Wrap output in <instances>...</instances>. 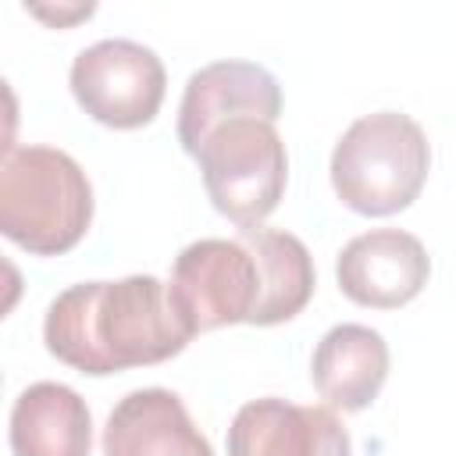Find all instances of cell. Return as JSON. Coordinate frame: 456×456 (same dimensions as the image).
Listing matches in <instances>:
<instances>
[{
  "instance_id": "1",
  "label": "cell",
  "mask_w": 456,
  "mask_h": 456,
  "mask_svg": "<svg viewBox=\"0 0 456 456\" xmlns=\"http://www.w3.org/2000/svg\"><path fill=\"white\" fill-rule=\"evenodd\" d=\"M192 331L153 274L118 281H75L43 317V342L61 363L103 378L178 356Z\"/></svg>"
},
{
  "instance_id": "2",
  "label": "cell",
  "mask_w": 456,
  "mask_h": 456,
  "mask_svg": "<svg viewBox=\"0 0 456 456\" xmlns=\"http://www.w3.org/2000/svg\"><path fill=\"white\" fill-rule=\"evenodd\" d=\"M93 224V185L82 164L57 150L25 142L4 146L0 160V232L36 253L61 256Z\"/></svg>"
},
{
  "instance_id": "3",
  "label": "cell",
  "mask_w": 456,
  "mask_h": 456,
  "mask_svg": "<svg viewBox=\"0 0 456 456\" xmlns=\"http://www.w3.org/2000/svg\"><path fill=\"white\" fill-rule=\"evenodd\" d=\"M431 171V142L403 110L360 114L331 150L335 196L367 217L406 210Z\"/></svg>"
},
{
  "instance_id": "4",
  "label": "cell",
  "mask_w": 456,
  "mask_h": 456,
  "mask_svg": "<svg viewBox=\"0 0 456 456\" xmlns=\"http://www.w3.org/2000/svg\"><path fill=\"white\" fill-rule=\"evenodd\" d=\"M203 175V189L217 214L232 224L256 228L285 196L289 185V153L274 128L264 118H232L207 132L192 153Z\"/></svg>"
},
{
  "instance_id": "5",
  "label": "cell",
  "mask_w": 456,
  "mask_h": 456,
  "mask_svg": "<svg viewBox=\"0 0 456 456\" xmlns=\"http://www.w3.org/2000/svg\"><path fill=\"white\" fill-rule=\"evenodd\" d=\"M68 82L93 121L121 132L150 125L167 93V71L157 50L125 36H107L78 50Z\"/></svg>"
},
{
  "instance_id": "6",
  "label": "cell",
  "mask_w": 456,
  "mask_h": 456,
  "mask_svg": "<svg viewBox=\"0 0 456 456\" xmlns=\"http://www.w3.org/2000/svg\"><path fill=\"white\" fill-rule=\"evenodd\" d=\"M167 296L192 335L249 324L260 306V267L242 239H196L171 264Z\"/></svg>"
},
{
  "instance_id": "7",
  "label": "cell",
  "mask_w": 456,
  "mask_h": 456,
  "mask_svg": "<svg viewBox=\"0 0 456 456\" xmlns=\"http://www.w3.org/2000/svg\"><path fill=\"white\" fill-rule=\"evenodd\" d=\"M232 118H281V86L256 61L221 57L185 78L178 103V142L192 157L210 128Z\"/></svg>"
},
{
  "instance_id": "8",
  "label": "cell",
  "mask_w": 456,
  "mask_h": 456,
  "mask_svg": "<svg viewBox=\"0 0 456 456\" xmlns=\"http://www.w3.org/2000/svg\"><path fill=\"white\" fill-rule=\"evenodd\" d=\"M431 256L413 232L370 228L349 239L335 256V281L346 299L370 310H395L420 296Z\"/></svg>"
},
{
  "instance_id": "9",
  "label": "cell",
  "mask_w": 456,
  "mask_h": 456,
  "mask_svg": "<svg viewBox=\"0 0 456 456\" xmlns=\"http://www.w3.org/2000/svg\"><path fill=\"white\" fill-rule=\"evenodd\" d=\"M228 456H353V438L331 406L278 395L249 399L228 424Z\"/></svg>"
},
{
  "instance_id": "10",
  "label": "cell",
  "mask_w": 456,
  "mask_h": 456,
  "mask_svg": "<svg viewBox=\"0 0 456 456\" xmlns=\"http://www.w3.org/2000/svg\"><path fill=\"white\" fill-rule=\"evenodd\" d=\"M103 456H214L185 403L160 385L125 392L103 424Z\"/></svg>"
},
{
  "instance_id": "11",
  "label": "cell",
  "mask_w": 456,
  "mask_h": 456,
  "mask_svg": "<svg viewBox=\"0 0 456 456\" xmlns=\"http://www.w3.org/2000/svg\"><path fill=\"white\" fill-rule=\"evenodd\" d=\"M392 367V353L381 331L370 324H335L321 335L310 360V381L324 406L342 413L367 410Z\"/></svg>"
},
{
  "instance_id": "12",
  "label": "cell",
  "mask_w": 456,
  "mask_h": 456,
  "mask_svg": "<svg viewBox=\"0 0 456 456\" xmlns=\"http://www.w3.org/2000/svg\"><path fill=\"white\" fill-rule=\"evenodd\" d=\"M7 438L14 456H89L93 413L71 385L32 381L11 406Z\"/></svg>"
},
{
  "instance_id": "13",
  "label": "cell",
  "mask_w": 456,
  "mask_h": 456,
  "mask_svg": "<svg viewBox=\"0 0 456 456\" xmlns=\"http://www.w3.org/2000/svg\"><path fill=\"white\" fill-rule=\"evenodd\" d=\"M239 239L249 246L260 267V306L249 324L271 328V324L292 321L310 303L314 285H317V271H314V256L306 242L292 232L264 228V224L242 228Z\"/></svg>"
},
{
  "instance_id": "14",
  "label": "cell",
  "mask_w": 456,
  "mask_h": 456,
  "mask_svg": "<svg viewBox=\"0 0 456 456\" xmlns=\"http://www.w3.org/2000/svg\"><path fill=\"white\" fill-rule=\"evenodd\" d=\"M36 18H46L53 25H68L75 18H89L93 14V4H75V7H28Z\"/></svg>"
}]
</instances>
